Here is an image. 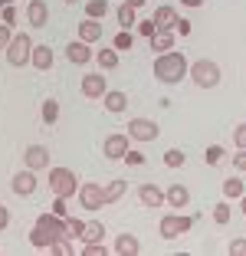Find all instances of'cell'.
<instances>
[{
    "instance_id": "obj_1",
    "label": "cell",
    "mask_w": 246,
    "mask_h": 256,
    "mask_svg": "<svg viewBox=\"0 0 246 256\" xmlns=\"http://www.w3.org/2000/svg\"><path fill=\"white\" fill-rule=\"evenodd\" d=\"M66 234V217H56V214H40L36 226L30 230V243L36 250H50V243L62 240Z\"/></svg>"
},
{
    "instance_id": "obj_2",
    "label": "cell",
    "mask_w": 246,
    "mask_h": 256,
    "mask_svg": "<svg viewBox=\"0 0 246 256\" xmlns=\"http://www.w3.org/2000/svg\"><path fill=\"white\" fill-rule=\"evenodd\" d=\"M187 76V56L178 53V50H168V53H158L154 60V79L164 86H178L184 82Z\"/></svg>"
},
{
    "instance_id": "obj_3",
    "label": "cell",
    "mask_w": 246,
    "mask_h": 256,
    "mask_svg": "<svg viewBox=\"0 0 246 256\" xmlns=\"http://www.w3.org/2000/svg\"><path fill=\"white\" fill-rule=\"evenodd\" d=\"M50 190L52 197H76L79 194V178L69 168H50Z\"/></svg>"
},
{
    "instance_id": "obj_4",
    "label": "cell",
    "mask_w": 246,
    "mask_h": 256,
    "mask_svg": "<svg viewBox=\"0 0 246 256\" xmlns=\"http://www.w3.org/2000/svg\"><path fill=\"white\" fill-rule=\"evenodd\" d=\"M187 72H190L194 86H200V89H216L220 79H224V72H220V66L214 60H197L194 66H187Z\"/></svg>"
},
{
    "instance_id": "obj_5",
    "label": "cell",
    "mask_w": 246,
    "mask_h": 256,
    "mask_svg": "<svg viewBox=\"0 0 246 256\" xmlns=\"http://www.w3.org/2000/svg\"><path fill=\"white\" fill-rule=\"evenodd\" d=\"M4 53H7V62H10L14 69L26 66V62H30V53H33L30 33H14V40H10V46L4 50Z\"/></svg>"
},
{
    "instance_id": "obj_6",
    "label": "cell",
    "mask_w": 246,
    "mask_h": 256,
    "mask_svg": "<svg viewBox=\"0 0 246 256\" xmlns=\"http://www.w3.org/2000/svg\"><path fill=\"white\" fill-rule=\"evenodd\" d=\"M125 135L132 138V142H154L158 135H161V128H158V122H151V118H132L128 122V128H125Z\"/></svg>"
},
{
    "instance_id": "obj_7",
    "label": "cell",
    "mask_w": 246,
    "mask_h": 256,
    "mask_svg": "<svg viewBox=\"0 0 246 256\" xmlns=\"http://www.w3.org/2000/svg\"><path fill=\"white\" fill-rule=\"evenodd\" d=\"M190 224H194V217H184V214H164L158 230H161L164 240H174V236L187 234V230H190Z\"/></svg>"
},
{
    "instance_id": "obj_8",
    "label": "cell",
    "mask_w": 246,
    "mask_h": 256,
    "mask_svg": "<svg viewBox=\"0 0 246 256\" xmlns=\"http://www.w3.org/2000/svg\"><path fill=\"white\" fill-rule=\"evenodd\" d=\"M79 204L86 207V210H102L105 207V188L96 184V181L79 184Z\"/></svg>"
},
{
    "instance_id": "obj_9",
    "label": "cell",
    "mask_w": 246,
    "mask_h": 256,
    "mask_svg": "<svg viewBox=\"0 0 246 256\" xmlns=\"http://www.w3.org/2000/svg\"><path fill=\"white\" fill-rule=\"evenodd\" d=\"M10 188H14L16 197H30L33 190H36V171H30V168L16 171V174H14V181H10Z\"/></svg>"
},
{
    "instance_id": "obj_10",
    "label": "cell",
    "mask_w": 246,
    "mask_h": 256,
    "mask_svg": "<svg viewBox=\"0 0 246 256\" xmlns=\"http://www.w3.org/2000/svg\"><path fill=\"white\" fill-rule=\"evenodd\" d=\"M23 161H26L30 171H43V168H50V148L46 144H30L23 151Z\"/></svg>"
},
{
    "instance_id": "obj_11",
    "label": "cell",
    "mask_w": 246,
    "mask_h": 256,
    "mask_svg": "<svg viewBox=\"0 0 246 256\" xmlns=\"http://www.w3.org/2000/svg\"><path fill=\"white\" fill-rule=\"evenodd\" d=\"M105 92H108V86H105V76L102 72L82 76V96H86V98H102Z\"/></svg>"
},
{
    "instance_id": "obj_12",
    "label": "cell",
    "mask_w": 246,
    "mask_h": 256,
    "mask_svg": "<svg viewBox=\"0 0 246 256\" xmlns=\"http://www.w3.org/2000/svg\"><path fill=\"white\" fill-rule=\"evenodd\" d=\"M128 148H132V138H128V135H108L102 151H105V158H108V161H122V154H125Z\"/></svg>"
},
{
    "instance_id": "obj_13",
    "label": "cell",
    "mask_w": 246,
    "mask_h": 256,
    "mask_svg": "<svg viewBox=\"0 0 246 256\" xmlns=\"http://www.w3.org/2000/svg\"><path fill=\"white\" fill-rule=\"evenodd\" d=\"M46 20H50V7H46V0H30L26 4V23L30 26H46Z\"/></svg>"
},
{
    "instance_id": "obj_14",
    "label": "cell",
    "mask_w": 246,
    "mask_h": 256,
    "mask_svg": "<svg viewBox=\"0 0 246 256\" xmlns=\"http://www.w3.org/2000/svg\"><path fill=\"white\" fill-rule=\"evenodd\" d=\"M164 204H171L174 210H184L187 204H190V190L184 184H171V188L164 190Z\"/></svg>"
},
{
    "instance_id": "obj_15",
    "label": "cell",
    "mask_w": 246,
    "mask_h": 256,
    "mask_svg": "<svg viewBox=\"0 0 246 256\" xmlns=\"http://www.w3.org/2000/svg\"><path fill=\"white\" fill-rule=\"evenodd\" d=\"M30 66H33V69H40V72L52 69V46H46V43L33 46V53H30Z\"/></svg>"
},
{
    "instance_id": "obj_16",
    "label": "cell",
    "mask_w": 246,
    "mask_h": 256,
    "mask_svg": "<svg viewBox=\"0 0 246 256\" xmlns=\"http://www.w3.org/2000/svg\"><path fill=\"white\" fill-rule=\"evenodd\" d=\"M102 23H98V20H92V16H86V20H82L79 23V40H82V43H98V40H102Z\"/></svg>"
},
{
    "instance_id": "obj_17",
    "label": "cell",
    "mask_w": 246,
    "mask_h": 256,
    "mask_svg": "<svg viewBox=\"0 0 246 256\" xmlns=\"http://www.w3.org/2000/svg\"><path fill=\"white\" fill-rule=\"evenodd\" d=\"M138 200H142L144 207H161L164 204V190L158 188V184H138Z\"/></svg>"
},
{
    "instance_id": "obj_18",
    "label": "cell",
    "mask_w": 246,
    "mask_h": 256,
    "mask_svg": "<svg viewBox=\"0 0 246 256\" xmlns=\"http://www.w3.org/2000/svg\"><path fill=\"white\" fill-rule=\"evenodd\" d=\"M66 56H69V62H76V66H86V62H89L96 53L89 50V43L76 40V43H69V46H66Z\"/></svg>"
},
{
    "instance_id": "obj_19",
    "label": "cell",
    "mask_w": 246,
    "mask_h": 256,
    "mask_svg": "<svg viewBox=\"0 0 246 256\" xmlns=\"http://www.w3.org/2000/svg\"><path fill=\"white\" fill-rule=\"evenodd\" d=\"M102 98H105V112H112V115H122L128 108V96L118 92V89H108Z\"/></svg>"
},
{
    "instance_id": "obj_20",
    "label": "cell",
    "mask_w": 246,
    "mask_h": 256,
    "mask_svg": "<svg viewBox=\"0 0 246 256\" xmlns=\"http://www.w3.org/2000/svg\"><path fill=\"white\" fill-rule=\"evenodd\" d=\"M174 36H178V33H171V30H154L148 36V43H151L154 53H168V50H174Z\"/></svg>"
},
{
    "instance_id": "obj_21",
    "label": "cell",
    "mask_w": 246,
    "mask_h": 256,
    "mask_svg": "<svg viewBox=\"0 0 246 256\" xmlns=\"http://www.w3.org/2000/svg\"><path fill=\"white\" fill-rule=\"evenodd\" d=\"M115 253L118 256H134V253H142V243H138L134 234H122V236H115Z\"/></svg>"
},
{
    "instance_id": "obj_22",
    "label": "cell",
    "mask_w": 246,
    "mask_h": 256,
    "mask_svg": "<svg viewBox=\"0 0 246 256\" xmlns=\"http://www.w3.org/2000/svg\"><path fill=\"white\" fill-rule=\"evenodd\" d=\"M82 243H98V240H105V224L102 220H89V224L82 226V236H79Z\"/></svg>"
},
{
    "instance_id": "obj_23",
    "label": "cell",
    "mask_w": 246,
    "mask_h": 256,
    "mask_svg": "<svg viewBox=\"0 0 246 256\" xmlns=\"http://www.w3.org/2000/svg\"><path fill=\"white\" fill-rule=\"evenodd\" d=\"M151 20H154V26H158V30H171V26H174V20H178V14H174V7H158Z\"/></svg>"
},
{
    "instance_id": "obj_24",
    "label": "cell",
    "mask_w": 246,
    "mask_h": 256,
    "mask_svg": "<svg viewBox=\"0 0 246 256\" xmlns=\"http://www.w3.org/2000/svg\"><path fill=\"white\" fill-rule=\"evenodd\" d=\"M96 62L102 66V72H105V69H115V66H118V50H115V46L98 50V53H96Z\"/></svg>"
},
{
    "instance_id": "obj_25",
    "label": "cell",
    "mask_w": 246,
    "mask_h": 256,
    "mask_svg": "<svg viewBox=\"0 0 246 256\" xmlns=\"http://www.w3.org/2000/svg\"><path fill=\"white\" fill-rule=\"evenodd\" d=\"M224 197H226V200H236V197H243V181H240L236 174L224 181Z\"/></svg>"
},
{
    "instance_id": "obj_26",
    "label": "cell",
    "mask_w": 246,
    "mask_h": 256,
    "mask_svg": "<svg viewBox=\"0 0 246 256\" xmlns=\"http://www.w3.org/2000/svg\"><path fill=\"white\" fill-rule=\"evenodd\" d=\"M125 190H128V184L122 181V178H115V181L108 184V188H105V204H115L122 194H125Z\"/></svg>"
},
{
    "instance_id": "obj_27",
    "label": "cell",
    "mask_w": 246,
    "mask_h": 256,
    "mask_svg": "<svg viewBox=\"0 0 246 256\" xmlns=\"http://www.w3.org/2000/svg\"><path fill=\"white\" fill-rule=\"evenodd\" d=\"M134 23H138V20H134V7H132V4H122V7H118V26H122V30H132Z\"/></svg>"
},
{
    "instance_id": "obj_28",
    "label": "cell",
    "mask_w": 246,
    "mask_h": 256,
    "mask_svg": "<svg viewBox=\"0 0 246 256\" xmlns=\"http://www.w3.org/2000/svg\"><path fill=\"white\" fill-rule=\"evenodd\" d=\"M105 14H108V0H89L86 4V16H92V20H102Z\"/></svg>"
},
{
    "instance_id": "obj_29",
    "label": "cell",
    "mask_w": 246,
    "mask_h": 256,
    "mask_svg": "<svg viewBox=\"0 0 246 256\" xmlns=\"http://www.w3.org/2000/svg\"><path fill=\"white\" fill-rule=\"evenodd\" d=\"M56 118H60V102H56V98H46V102H43V122L52 125Z\"/></svg>"
},
{
    "instance_id": "obj_30",
    "label": "cell",
    "mask_w": 246,
    "mask_h": 256,
    "mask_svg": "<svg viewBox=\"0 0 246 256\" xmlns=\"http://www.w3.org/2000/svg\"><path fill=\"white\" fill-rule=\"evenodd\" d=\"M184 161H187V154L180 148H168V151H164V164H168V168H180Z\"/></svg>"
},
{
    "instance_id": "obj_31",
    "label": "cell",
    "mask_w": 246,
    "mask_h": 256,
    "mask_svg": "<svg viewBox=\"0 0 246 256\" xmlns=\"http://www.w3.org/2000/svg\"><path fill=\"white\" fill-rule=\"evenodd\" d=\"M230 217H233V210H230V204H226V200L214 207V220H216L220 226H226V224H230Z\"/></svg>"
},
{
    "instance_id": "obj_32",
    "label": "cell",
    "mask_w": 246,
    "mask_h": 256,
    "mask_svg": "<svg viewBox=\"0 0 246 256\" xmlns=\"http://www.w3.org/2000/svg\"><path fill=\"white\" fill-rule=\"evenodd\" d=\"M50 253H56V256H72L76 250H72V243H69V236H62V240L50 243Z\"/></svg>"
},
{
    "instance_id": "obj_33",
    "label": "cell",
    "mask_w": 246,
    "mask_h": 256,
    "mask_svg": "<svg viewBox=\"0 0 246 256\" xmlns=\"http://www.w3.org/2000/svg\"><path fill=\"white\" fill-rule=\"evenodd\" d=\"M132 43H134V36H132V30H118L115 33V50H132Z\"/></svg>"
},
{
    "instance_id": "obj_34",
    "label": "cell",
    "mask_w": 246,
    "mask_h": 256,
    "mask_svg": "<svg viewBox=\"0 0 246 256\" xmlns=\"http://www.w3.org/2000/svg\"><path fill=\"white\" fill-rule=\"evenodd\" d=\"M82 220H76V217H66V234H69V240H79L82 236Z\"/></svg>"
},
{
    "instance_id": "obj_35",
    "label": "cell",
    "mask_w": 246,
    "mask_h": 256,
    "mask_svg": "<svg viewBox=\"0 0 246 256\" xmlns=\"http://www.w3.org/2000/svg\"><path fill=\"white\" fill-rule=\"evenodd\" d=\"M122 161H125L128 168H142L144 164V154H142V151H132V148H128L125 154H122Z\"/></svg>"
},
{
    "instance_id": "obj_36",
    "label": "cell",
    "mask_w": 246,
    "mask_h": 256,
    "mask_svg": "<svg viewBox=\"0 0 246 256\" xmlns=\"http://www.w3.org/2000/svg\"><path fill=\"white\" fill-rule=\"evenodd\" d=\"M224 154H226V151L220 148V144H210L204 158H207V164H220V161H224Z\"/></svg>"
},
{
    "instance_id": "obj_37",
    "label": "cell",
    "mask_w": 246,
    "mask_h": 256,
    "mask_svg": "<svg viewBox=\"0 0 246 256\" xmlns=\"http://www.w3.org/2000/svg\"><path fill=\"white\" fill-rule=\"evenodd\" d=\"M174 33H178V36H190V30H194V26H190V23L184 20V16H178V20H174V26H171Z\"/></svg>"
},
{
    "instance_id": "obj_38",
    "label": "cell",
    "mask_w": 246,
    "mask_h": 256,
    "mask_svg": "<svg viewBox=\"0 0 246 256\" xmlns=\"http://www.w3.org/2000/svg\"><path fill=\"white\" fill-rule=\"evenodd\" d=\"M10 40H14V26H7V23H0V50H7Z\"/></svg>"
},
{
    "instance_id": "obj_39",
    "label": "cell",
    "mask_w": 246,
    "mask_h": 256,
    "mask_svg": "<svg viewBox=\"0 0 246 256\" xmlns=\"http://www.w3.org/2000/svg\"><path fill=\"white\" fill-rule=\"evenodd\" d=\"M233 142H236V148H246V122H240L233 128Z\"/></svg>"
},
{
    "instance_id": "obj_40",
    "label": "cell",
    "mask_w": 246,
    "mask_h": 256,
    "mask_svg": "<svg viewBox=\"0 0 246 256\" xmlns=\"http://www.w3.org/2000/svg\"><path fill=\"white\" fill-rule=\"evenodd\" d=\"M0 16H4V23H7V26H14V23H16V7H14V4L0 7Z\"/></svg>"
},
{
    "instance_id": "obj_41",
    "label": "cell",
    "mask_w": 246,
    "mask_h": 256,
    "mask_svg": "<svg viewBox=\"0 0 246 256\" xmlns=\"http://www.w3.org/2000/svg\"><path fill=\"white\" fill-rule=\"evenodd\" d=\"M82 256H105L102 240H98V243H86V246H82Z\"/></svg>"
},
{
    "instance_id": "obj_42",
    "label": "cell",
    "mask_w": 246,
    "mask_h": 256,
    "mask_svg": "<svg viewBox=\"0 0 246 256\" xmlns=\"http://www.w3.org/2000/svg\"><path fill=\"white\" fill-rule=\"evenodd\" d=\"M134 30L142 33V36H144V40H148V36H151V33H154V30H158V26H154V20H142V23H134Z\"/></svg>"
},
{
    "instance_id": "obj_43",
    "label": "cell",
    "mask_w": 246,
    "mask_h": 256,
    "mask_svg": "<svg viewBox=\"0 0 246 256\" xmlns=\"http://www.w3.org/2000/svg\"><path fill=\"white\" fill-rule=\"evenodd\" d=\"M52 214H56V217H69L66 214V197H56V200H52Z\"/></svg>"
},
{
    "instance_id": "obj_44",
    "label": "cell",
    "mask_w": 246,
    "mask_h": 256,
    "mask_svg": "<svg viewBox=\"0 0 246 256\" xmlns=\"http://www.w3.org/2000/svg\"><path fill=\"white\" fill-rule=\"evenodd\" d=\"M233 164H236V171H246V148H236V154H233Z\"/></svg>"
},
{
    "instance_id": "obj_45",
    "label": "cell",
    "mask_w": 246,
    "mask_h": 256,
    "mask_svg": "<svg viewBox=\"0 0 246 256\" xmlns=\"http://www.w3.org/2000/svg\"><path fill=\"white\" fill-rule=\"evenodd\" d=\"M226 250H230L233 256H246V240H233V243H230Z\"/></svg>"
},
{
    "instance_id": "obj_46",
    "label": "cell",
    "mask_w": 246,
    "mask_h": 256,
    "mask_svg": "<svg viewBox=\"0 0 246 256\" xmlns=\"http://www.w3.org/2000/svg\"><path fill=\"white\" fill-rule=\"evenodd\" d=\"M7 226H10V210L0 204V230H7Z\"/></svg>"
},
{
    "instance_id": "obj_47",
    "label": "cell",
    "mask_w": 246,
    "mask_h": 256,
    "mask_svg": "<svg viewBox=\"0 0 246 256\" xmlns=\"http://www.w3.org/2000/svg\"><path fill=\"white\" fill-rule=\"evenodd\" d=\"M184 7H204V0H180Z\"/></svg>"
},
{
    "instance_id": "obj_48",
    "label": "cell",
    "mask_w": 246,
    "mask_h": 256,
    "mask_svg": "<svg viewBox=\"0 0 246 256\" xmlns=\"http://www.w3.org/2000/svg\"><path fill=\"white\" fill-rule=\"evenodd\" d=\"M240 214H246V194L240 197Z\"/></svg>"
},
{
    "instance_id": "obj_49",
    "label": "cell",
    "mask_w": 246,
    "mask_h": 256,
    "mask_svg": "<svg viewBox=\"0 0 246 256\" xmlns=\"http://www.w3.org/2000/svg\"><path fill=\"white\" fill-rule=\"evenodd\" d=\"M125 4H132V7L138 10V7H142V4H144V0H125Z\"/></svg>"
},
{
    "instance_id": "obj_50",
    "label": "cell",
    "mask_w": 246,
    "mask_h": 256,
    "mask_svg": "<svg viewBox=\"0 0 246 256\" xmlns=\"http://www.w3.org/2000/svg\"><path fill=\"white\" fill-rule=\"evenodd\" d=\"M7 4H10V0H0V7H7Z\"/></svg>"
},
{
    "instance_id": "obj_51",
    "label": "cell",
    "mask_w": 246,
    "mask_h": 256,
    "mask_svg": "<svg viewBox=\"0 0 246 256\" xmlns=\"http://www.w3.org/2000/svg\"><path fill=\"white\" fill-rule=\"evenodd\" d=\"M66 4H79V0H66Z\"/></svg>"
}]
</instances>
